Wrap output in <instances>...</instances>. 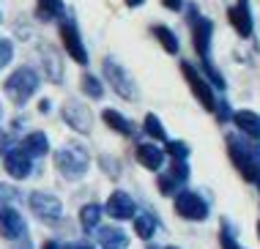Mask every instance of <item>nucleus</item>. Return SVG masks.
Segmentation results:
<instances>
[{"label": "nucleus", "instance_id": "c756f323", "mask_svg": "<svg viewBox=\"0 0 260 249\" xmlns=\"http://www.w3.org/2000/svg\"><path fill=\"white\" fill-rule=\"evenodd\" d=\"M219 238H222V246H224V249H241V246L233 241V236H230V225H228V222L222 225V236H219Z\"/></svg>", "mask_w": 260, "mask_h": 249}, {"label": "nucleus", "instance_id": "f704fd0d", "mask_svg": "<svg viewBox=\"0 0 260 249\" xmlns=\"http://www.w3.org/2000/svg\"><path fill=\"white\" fill-rule=\"evenodd\" d=\"M3 142H6V134H3V129H0V151H3Z\"/></svg>", "mask_w": 260, "mask_h": 249}, {"label": "nucleus", "instance_id": "2eb2a0df", "mask_svg": "<svg viewBox=\"0 0 260 249\" xmlns=\"http://www.w3.org/2000/svg\"><path fill=\"white\" fill-rule=\"evenodd\" d=\"M233 123H236V129H241L247 137L252 140H260V115L257 112H252V110H238L233 112Z\"/></svg>", "mask_w": 260, "mask_h": 249}, {"label": "nucleus", "instance_id": "6e6552de", "mask_svg": "<svg viewBox=\"0 0 260 249\" xmlns=\"http://www.w3.org/2000/svg\"><path fill=\"white\" fill-rule=\"evenodd\" d=\"M63 120H66L74 132H82V134H88L93 129V115H90V110L85 104L74 102V99L63 104Z\"/></svg>", "mask_w": 260, "mask_h": 249}, {"label": "nucleus", "instance_id": "1a4fd4ad", "mask_svg": "<svg viewBox=\"0 0 260 249\" xmlns=\"http://www.w3.org/2000/svg\"><path fill=\"white\" fill-rule=\"evenodd\" d=\"M60 39H63V47H66V52L72 55V58L80 63V66H85L88 63V52H85V44H82L80 39V30H77L74 22H60Z\"/></svg>", "mask_w": 260, "mask_h": 249}, {"label": "nucleus", "instance_id": "7c9ffc66", "mask_svg": "<svg viewBox=\"0 0 260 249\" xmlns=\"http://www.w3.org/2000/svg\"><path fill=\"white\" fill-rule=\"evenodd\" d=\"M165 3V9H170V11H181V0H161Z\"/></svg>", "mask_w": 260, "mask_h": 249}, {"label": "nucleus", "instance_id": "412c9836", "mask_svg": "<svg viewBox=\"0 0 260 249\" xmlns=\"http://www.w3.org/2000/svg\"><path fill=\"white\" fill-rule=\"evenodd\" d=\"M153 36H156L159 44L165 47L170 55L178 52V39H175V33L170 30V27H165V25H153Z\"/></svg>", "mask_w": 260, "mask_h": 249}, {"label": "nucleus", "instance_id": "a878e982", "mask_svg": "<svg viewBox=\"0 0 260 249\" xmlns=\"http://www.w3.org/2000/svg\"><path fill=\"white\" fill-rule=\"evenodd\" d=\"M145 132L151 134V137H156V140H167V132H165V126H161V120L153 115H145Z\"/></svg>", "mask_w": 260, "mask_h": 249}, {"label": "nucleus", "instance_id": "cd10ccee", "mask_svg": "<svg viewBox=\"0 0 260 249\" xmlns=\"http://www.w3.org/2000/svg\"><path fill=\"white\" fill-rule=\"evenodd\" d=\"M159 189L165 192V195H175V189H178V181H175V178L167 173V175L159 178Z\"/></svg>", "mask_w": 260, "mask_h": 249}, {"label": "nucleus", "instance_id": "4be33fe9", "mask_svg": "<svg viewBox=\"0 0 260 249\" xmlns=\"http://www.w3.org/2000/svg\"><path fill=\"white\" fill-rule=\"evenodd\" d=\"M135 230L140 238L148 241L153 236V230H156V219L151 216V213H140V216H135Z\"/></svg>", "mask_w": 260, "mask_h": 249}, {"label": "nucleus", "instance_id": "4468645a", "mask_svg": "<svg viewBox=\"0 0 260 249\" xmlns=\"http://www.w3.org/2000/svg\"><path fill=\"white\" fill-rule=\"evenodd\" d=\"M25 233V219L19 216V211L14 208H0V236L3 238H19Z\"/></svg>", "mask_w": 260, "mask_h": 249}, {"label": "nucleus", "instance_id": "2f4dec72", "mask_svg": "<svg viewBox=\"0 0 260 249\" xmlns=\"http://www.w3.org/2000/svg\"><path fill=\"white\" fill-rule=\"evenodd\" d=\"M44 249H66V246H63V244H58V241H47V244H44Z\"/></svg>", "mask_w": 260, "mask_h": 249}, {"label": "nucleus", "instance_id": "f257e3e1", "mask_svg": "<svg viewBox=\"0 0 260 249\" xmlns=\"http://www.w3.org/2000/svg\"><path fill=\"white\" fill-rule=\"evenodd\" d=\"M3 88H6V96H9L14 104H25L27 99L39 90V74L33 69L22 66V69H17L9 80H6Z\"/></svg>", "mask_w": 260, "mask_h": 249}, {"label": "nucleus", "instance_id": "c9c22d12", "mask_svg": "<svg viewBox=\"0 0 260 249\" xmlns=\"http://www.w3.org/2000/svg\"><path fill=\"white\" fill-rule=\"evenodd\" d=\"M165 249H178V246H165Z\"/></svg>", "mask_w": 260, "mask_h": 249}, {"label": "nucleus", "instance_id": "b1692460", "mask_svg": "<svg viewBox=\"0 0 260 249\" xmlns=\"http://www.w3.org/2000/svg\"><path fill=\"white\" fill-rule=\"evenodd\" d=\"M41 55H44V66H47V74H50V80H52V82H58L60 77H63V71H60V60L55 58L52 49H44Z\"/></svg>", "mask_w": 260, "mask_h": 249}, {"label": "nucleus", "instance_id": "9d476101", "mask_svg": "<svg viewBox=\"0 0 260 249\" xmlns=\"http://www.w3.org/2000/svg\"><path fill=\"white\" fill-rule=\"evenodd\" d=\"M3 167L11 178H27L30 175V153L25 148H11L3 156Z\"/></svg>", "mask_w": 260, "mask_h": 249}, {"label": "nucleus", "instance_id": "9b49d317", "mask_svg": "<svg viewBox=\"0 0 260 249\" xmlns=\"http://www.w3.org/2000/svg\"><path fill=\"white\" fill-rule=\"evenodd\" d=\"M211 33H214V22L206 17H194L192 19V39H194V49L203 60H208V44H211Z\"/></svg>", "mask_w": 260, "mask_h": 249}, {"label": "nucleus", "instance_id": "20e7f679", "mask_svg": "<svg viewBox=\"0 0 260 249\" xmlns=\"http://www.w3.org/2000/svg\"><path fill=\"white\" fill-rule=\"evenodd\" d=\"M175 211H178V216L184 219H192V222H203V219L208 216V203L203 200L198 192H178L175 195Z\"/></svg>", "mask_w": 260, "mask_h": 249}, {"label": "nucleus", "instance_id": "e433bc0d", "mask_svg": "<svg viewBox=\"0 0 260 249\" xmlns=\"http://www.w3.org/2000/svg\"><path fill=\"white\" fill-rule=\"evenodd\" d=\"M257 233H260V222H257Z\"/></svg>", "mask_w": 260, "mask_h": 249}, {"label": "nucleus", "instance_id": "393cba45", "mask_svg": "<svg viewBox=\"0 0 260 249\" xmlns=\"http://www.w3.org/2000/svg\"><path fill=\"white\" fill-rule=\"evenodd\" d=\"M82 90H85V94H88L90 99H102V96H104L102 82L96 80L93 74H85V77H82Z\"/></svg>", "mask_w": 260, "mask_h": 249}, {"label": "nucleus", "instance_id": "423d86ee", "mask_svg": "<svg viewBox=\"0 0 260 249\" xmlns=\"http://www.w3.org/2000/svg\"><path fill=\"white\" fill-rule=\"evenodd\" d=\"M181 71H184V77L189 80V85H192V94L198 96V102L206 107L208 112H216V99H214V90H211V85L203 80V77L198 74V69L192 66V63H181Z\"/></svg>", "mask_w": 260, "mask_h": 249}, {"label": "nucleus", "instance_id": "ddd939ff", "mask_svg": "<svg viewBox=\"0 0 260 249\" xmlns=\"http://www.w3.org/2000/svg\"><path fill=\"white\" fill-rule=\"evenodd\" d=\"M228 19H230V25L236 27L238 36H244V39H249V36H252V14H249V3H247V0H238L233 9L228 11Z\"/></svg>", "mask_w": 260, "mask_h": 249}, {"label": "nucleus", "instance_id": "c85d7f7f", "mask_svg": "<svg viewBox=\"0 0 260 249\" xmlns=\"http://www.w3.org/2000/svg\"><path fill=\"white\" fill-rule=\"evenodd\" d=\"M11 55H14V47H11V41L0 39V69H3L6 63L11 60Z\"/></svg>", "mask_w": 260, "mask_h": 249}, {"label": "nucleus", "instance_id": "f8f14e48", "mask_svg": "<svg viewBox=\"0 0 260 249\" xmlns=\"http://www.w3.org/2000/svg\"><path fill=\"white\" fill-rule=\"evenodd\" d=\"M135 211H137V205L132 200V195H126V192H112L110 195L107 213L112 219H135Z\"/></svg>", "mask_w": 260, "mask_h": 249}, {"label": "nucleus", "instance_id": "39448f33", "mask_svg": "<svg viewBox=\"0 0 260 249\" xmlns=\"http://www.w3.org/2000/svg\"><path fill=\"white\" fill-rule=\"evenodd\" d=\"M104 77L110 80L112 90H115L118 96H123V99H137L135 80L129 77V71H126L121 63H115L112 58H107V60H104Z\"/></svg>", "mask_w": 260, "mask_h": 249}, {"label": "nucleus", "instance_id": "6ab92c4d", "mask_svg": "<svg viewBox=\"0 0 260 249\" xmlns=\"http://www.w3.org/2000/svg\"><path fill=\"white\" fill-rule=\"evenodd\" d=\"M102 118H104V123H107L112 132H118V134H132V123L121 115V112H115V110H104V112H102Z\"/></svg>", "mask_w": 260, "mask_h": 249}, {"label": "nucleus", "instance_id": "f03ea898", "mask_svg": "<svg viewBox=\"0 0 260 249\" xmlns=\"http://www.w3.org/2000/svg\"><path fill=\"white\" fill-rule=\"evenodd\" d=\"M88 151L85 148H80V145H66V148H60L58 153H55V167L60 170L66 178H82L85 175V170H88Z\"/></svg>", "mask_w": 260, "mask_h": 249}, {"label": "nucleus", "instance_id": "a211bd4d", "mask_svg": "<svg viewBox=\"0 0 260 249\" xmlns=\"http://www.w3.org/2000/svg\"><path fill=\"white\" fill-rule=\"evenodd\" d=\"M22 148H25L30 156H44L47 151H50V140H47L44 132H30V134L25 137Z\"/></svg>", "mask_w": 260, "mask_h": 249}, {"label": "nucleus", "instance_id": "dca6fc26", "mask_svg": "<svg viewBox=\"0 0 260 249\" xmlns=\"http://www.w3.org/2000/svg\"><path fill=\"white\" fill-rule=\"evenodd\" d=\"M137 162L148 170H159L161 162H165V151L151 145V142H143V145H137Z\"/></svg>", "mask_w": 260, "mask_h": 249}, {"label": "nucleus", "instance_id": "f3484780", "mask_svg": "<svg viewBox=\"0 0 260 249\" xmlns=\"http://www.w3.org/2000/svg\"><path fill=\"white\" fill-rule=\"evenodd\" d=\"M99 241L104 249H123L129 244V238H126L123 230H118V227H102L99 230Z\"/></svg>", "mask_w": 260, "mask_h": 249}, {"label": "nucleus", "instance_id": "7ed1b4c3", "mask_svg": "<svg viewBox=\"0 0 260 249\" xmlns=\"http://www.w3.org/2000/svg\"><path fill=\"white\" fill-rule=\"evenodd\" d=\"M228 153H230V159H233V165L241 170V175L247 178V181H255L257 178V162H255V151H252L247 142H241L238 137H228Z\"/></svg>", "mask_w": 260, "mask_h": 249}, {"label": "nucleus", "instance_id": "72a5a7b5", "mask_svg": "<svg viewBox=\"0 0 260 249\" xmlns=\"http://www.w3.org/2000/svg\"><path fill=\"white\" fill-rule=\"evenodd\" d=\"M66 249H93L90 244H72V246H66Z\"/></svg>", "mask_w": 260, "mask_h": 249}, {"label": "nucleus", "instance_id": "473e14b6", "mask_svg": "<svg viewBox=\"0 0 260 249\" xmlns=\"http://www.w3.org/2000/svg\"><path fill=\"white\" fill-rule=\"evenodd\" d=\"M123 3H126V6H132V9H137V6H143L145 0H123Z\"/></svg>", "mask_w": 260, "mask_h": 249}, {"label": "nucleus", "instance_id": "aec40b11", "mask_svg": "<svg viewBox=\"0 0 260 249\" xmlns=\"http://www.w3.org/2000/svg\"><path fill=\"white\" fill-rule=\"evenodd\" d=\"M80 222H82L85 230H96L99 222H102V205H96V203L85 205V208L80 211Z\"/></svg>", "mask_w": 260, "mask_h": 249}, {"label": "nucleus", "instance_id": "bb28decb", "mask_svg": "<svg viewBox=\"0 0 260 249\" xmlns=\"http://www.w3.org/2000/svg\"><path fill=\"white\" fill-rule=\"evenodd\" d=\"M165 151L170 153L173 159H186V156H189V145H186V142H178V140H167Z\"/></svg>", "mask_w": 260, "mask_h": 249}, {"label": "nucleus", "instance_id": "0eeeda50", "mask_svg": "<svg viewBox=\"0 0 260 249\" xmlns=\"http://www.w3.org/2000/svg\"><path fill=\"white\" fill-rule=\"evenodd\" d=\"M30 208L36 213L39 219H44V222H60V213H63V205L55 195H47V192H33L30 195Z\"/></svg>", "mask_w": 260, "mask_h": 249}, {"label": "nucleus", "instance_id": "5701e85b", "mask_svg": "<svg viewBox=\"0 0 260 249\" xmlns=\"http://www.w3.org/2000/svg\"><path fill=\"white\" fill-rule=\"evenodd\" d=\"M41 19H58L63 14V0H36Z\"/></svg>", "mask_w": 260, "mask_h": 249}]
</instances>
